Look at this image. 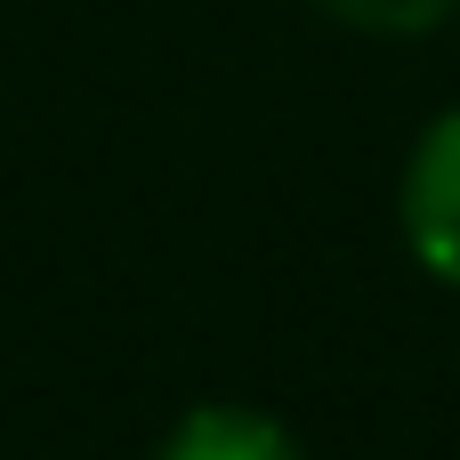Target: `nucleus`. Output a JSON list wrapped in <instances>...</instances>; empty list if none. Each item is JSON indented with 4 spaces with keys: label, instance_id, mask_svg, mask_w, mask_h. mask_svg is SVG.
Returning <instances> with one entry per match:
<instances>
[{
    "label": "nucleus",
    "instance_id": "1",
    "mask_svg": "<svg viewBox=\"0 0 460 460\" xmlns=\"http://www.w3.org/2000/svg\"><path fill=\"white\" fill-rule=\"evenodd\" d=\"M404 243L445 291H460V105L420 129L404 162Z\"/></svg>",
    "mask_w": 460,
    "mask_h": 460
},
{
    "label": "nucleus",
    "instance_id": "2",
    "mask_svg": "<svg viewBox=\"0 0 460 460\" xmlns=\"http://www.w3.org/2000/svg\"><path fill=\"white\" fill-rule=\"evenodd\" d=\"M162 460H307V453L283 420H267L251 404H202L170 429Z\"/></svg>",
    "mask_w": 460,
    "mask_h": 460
},
{
    "label": "nucleus",
    "instance_id": "3",
    "mask_svg": "<svg viewBox=\"0 0 460 460\" xmlns=\"http://www.w3.org/2000/svg\"><path fill=\"white\" fill-rule=\"evenodd\" d=\"M315 8L356 24V32H437L460 0H315Z\"/></svg>",
    "mask_w": 460,
    "mask_h": 460
}]
</instances>
